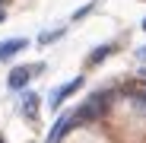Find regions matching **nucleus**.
<instances>
[{
    "mask_svg": "<svg viewBox=\"0 0 146 143\" xmlns=\"http://www.w3.org/2000/svg\"><path fill=\"white\" fill-rule=\"evenodd\" d=\"M108 102H111V92H95L89 102H83L76 111H73V118H76V121H95V118H102Z\"/></svg>",
    "mask_w": 146,
    "mask_h": 143,
    "instance_id": "nucleus-1",
    "label": "nucleus"
},
{
    "mask_svg": "<svg viewBox=\"0 0 146 143\" xmlns=\"http://www.w3.org/2000/svg\"><path fill=\"white\" fill-rule=\"evenodd\" d=\"M137 54H140V61H143V64H146V45H143V48H140V51H137Z\"/></svg>",
    "mask_w": 146,
    "mask_h": 143,
    "instance_id": "nucleus-10",
    "label": "nucleus"
},
{
    "mask_svg": "<svg viewBox=\"0 0 146 143\" xmlns=\"http://www.w3.org/2000/svg\"><path fill=\"white\" fill-rule=\"evenodd\" d=\"M83 86V76H76V80H70V83H64V86H57L54 92H51V99H48V105H51L54 111L64 105V99H67V95H73V92H76Z\"/></svg>",
    "mask_w": 146,
    "mask_h": 143,
    "instance_id": "nucleus-3",
    "label": "nucleus"
},
{
    "mask_svg": "<svg viewBox=\"0 0 146 143\" xmlns=\"http://www.w3.org/2000/svg\"><path fill=\"white\" fill-rule=\"evenodd\" d=\"M22 114H26V118H35L38 114V95L35 92H22Z\"/></svg>",
    "mask_w": 146,
    "mask_h": 143,
    "instance_id": "nucleus-6",
    "label": "nucleus"
},
{
    "mask_svg": "<svg viewBox=\"0 0 146 143\" xmlns=\"http://www.w3.org/2000/svg\"><path fill=\"white\" fill-rule=\"evenodd\" d=\"M111 51H114V45H99V48H95V51L89 54V64H102Z\"/></svg>",
    "mask_w": 146,
    "mask_h": 143,
    "instance_id": "nucleus-7",
    "label": "nucleus"
},
{
    "mask_svg": "<svg viewBox=\"0 0 146 143\" xmlns=\"http://www.w3.org/2000/svg\"><path fill=\"white\" fill-rule=\"evenodd\" d=\"M26 45H29L26 38H7V41H0V61H7V57L19 54V51H22Z\"/></svg>",
    "mask_w": 146,
    "mask_h": 143,
    "instance_id": "nucleus-5",
    "label": "nucleus"
},
{
    "mask_svg": "<svg viewBox=\"0 0 146 143\" xmlns=\"http://www.w3.org/2000/svg\"><path fill=\"white\" fill-rule=\"evenodd\" d=\"M0 22H3V10H0Z\"/></svg>",
    "mask_w": 146,
    "mask_h": 143,
    "instance_id": "nucleus-11",
    "label": "nucleus"
},
{
    "mask_svg": "<svg viewBox=\"0 0 146 143\" xmlns=\"http://www.w3.org/2000/svg\"><path fill=\"white\" fill-rule=\"evenodd\" d=\"M143 29H146V19H143Z\"/></svg>",
    "mask_w": 146,
    "mask_h": 143,
    "instance_id": "nucleus-12",
    "label": "nucleus"
},
{
    "mask_svg": "<svg viewBox=\"0 0 146 143\" xmlns=\"http://www.w3.org/2000/svg\"><path fill=\"white\" fill-rule=\"evenodd\" d=\"M60 32H64V29H57V32H44V35H41L38 41H41V45H48V41H54V38H60Z\"/></svg>",
    "mask_w": 146,
    "mask_h": 143,
    "instance_id": "nucleus-8",
    "label": "nucleus"
},
{
    "mask_svg": "<svg viewBox=\"0 0 146 143\" xmlns=\"http://www.w3.org/2000/svg\"><path fill=\"white\" fill-rule=\"evenodd\" d=\"M89 10H92V3H86V7H83V10H76V16H73V19H83V16H86V13H89Z\"/></svg>",
    "mask_w": 146,
    "mask_h": 143,
    "instance_id": "nucleus-9",
    "label": "nucleus"
},
{
    "mask_svg": "<svg viewBox=\"0 0 146 143\" xmlns=\"http://www.w3.org/2000/svg\"><path fill=\"white\" fill-rule=\"evenodd\" d=\"M38 73H44V64H35V67H16L13 73L7 76V86H10V89H26V83H29L32 76H38Z\"/></svg>",
    "mask_w": 146,
    "mask_h": 143,
    "instance_id": "nucleus-2",
    "label": "nucleus"
},
{
    "mask_svg": "<svg viewBox=\"0 0 146 143\" xmlns=\"http://www.w3.org/2000/svg\"><path fill=\"white\" fill-rule=\"evenodd\" d=\"M73 127H76V118H73V114H60L57 118V124L51 127V134H48V143H57L67 130H73Z\"/></svg>",
    "mask_w": 146,
    "mask_h": 143,
    "instance_id": "nucleus-4",
    "label": "nucleus"
}]
</instances>
